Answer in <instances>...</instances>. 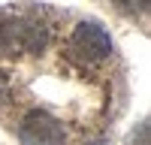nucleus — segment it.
<instances>
[{"label":"nucleus","instance_id":"f257e3e1","mask_svg":"<svg viewBox=\"0 0 151 145\" xmlns=\"http://www.w3.org/2000/svg\"><path fill=\"white\" fill-rule=\"evenodd\" d=\"M67 55L82 67H94L112 55V36L100 21H79L67 39Z\"/></svg>","mask_w":151,"mask_h":145},{"label":"nucleus","instance_id":"f03ea898","mask_svg":"<svg viewBox=\"0 0 151 145\" xmlns=\"http://www.w3.org/2000/svg\"><path fill=\"white\" fill-rule=\"evenodd\" d=\"M18 139H21V145H64L67 142V130L48 112L30 109L18 124Z\"/></svg>","mask_w":151,"mask_h":145},{"label":"nucleus","instance_id":"7ed1b4c3","mask_svg":"<svg viewBox=\"0 0 151 145\" xmlns=\"http://www.w3.org/2000/svg\"><path fill=\"white\" fill-rule=\"evenodd\" d=\"M6 100H9V79H6V72H0V106Z\"/></svg>","mask_w":151,"mask_h":145}]
</instances>
